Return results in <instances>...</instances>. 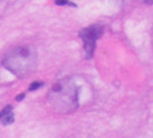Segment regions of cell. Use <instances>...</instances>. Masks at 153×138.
I'll return each mask as SVG.
<instances>
[{
    "label": "cell",
    "mask_w": 153,
    "mask_h": 138,
    "mask_svg": "<svg viewBox=\"0 0 153 138\" xmlns=\"http://www.w3.org/2000/svg\"><path fill=\"white\" fill-rule=\"evenodd\" d=\"M2 66L18 78H27L38 67L37 50L31 45L17 46L5 53Z\"/></svg>",
    "instance_id": "obj_1"
},
{
    "label": "cell",
    "mask_w": 153,
    "mask_h": 138,
    "mask_svg": "<svg viewBox=\"0 0 153 138\" xmlns=\"http://www.w3.org/2000/svg\"><path fill=\"white\" fill-rule=\"evenodd\" d=\"M48 103L58 113L74 112L79 105V91L74 80L70 77L59 79L48 92Z\"/></svg>",
    "instance_id": "obj_2"
},
{
    "label": "cell",
    "mask_w": 153,
    "mask_h": 138,
    "mask_svg": "<svg viewBox=\"0 0 153 138\" xmlns=\"http://www.w3.org/2000/svg\"><path fill=\"white\" fill-rule=\"evenodd\" d=\"M102 32H104V26L101 25H91V26L82 28L79 32V37L82 40L84 52L87 59L93 57L94 51H96L97 41L102 36Z\"/></svg>",
    "instance_id": "obj_3"
},
{
    "label": "cell",
    "mask_w": 153,
    "mask_h": 138,
    "mask_svg": "<svg viewBox=\"0 0 153 138\" xmlns=\"http://www.w3.org/2000/svg\"><path fill=\"white\" fill-rule=\"evenodd\" d=\"M13 120H14V113L11 112L10 115H7L6 117H4V118L1 119V123H2L4 125H10V124L13 123Z\"/></svg>",
    "instance_id": "obj_4"
},
{
    "label": "cell",
    "mask_w": 153,
    "mask_h": 138,
    "mask_svg": "<svg viewBox=\"0 0 153 138\" xmlns=\"http://www.w3.org/2000/svg\"><path fill=\"white\" fill-rule=\"evenodd\" d=\"M13 110V107H12V105H7L6 107H4L1 111H0V120L4 118V117H6L7 115H10L11 112H13L12 111Z\"/></svg>",
    "instance_id": "obj_5"
},
{
    "label": "cell",
    "mask_w": 153,
    "mask_h": 138,
    "mask_svg": "<svg viewBox=\"0 0 153 138\" xmlns=\"http://www.w3.org/2000/svg\"><path fill=\"white\" fill-rule=\"evenodd\" d=\"M44 85H45V83H44V81H33V83L30 85L28 91H36V90L40 89L41 86H44Z\"/></svg>",
    "instance_id": "obj_6"
},
{
    "label": "cell",
    "mask_w": 153,
    "mask_h": 138,
    "mask_svg": "<svg viewBox=\"0 0 153 138\" xmlns=\"http://www.w3.org/2000/svg\"><path fill=\"white\" fill-rule=\"evenodd\" d=\"M56 5H59V6H73V7H76V5L74 2H71V1H54Z\"/></svg>",
    "instance_id": "obj_7"
},
{
    "label": "cell",
    "mask_w": 153,
    "mask_h": 138,
    "mask_svg": "<svg viewBox=\"0 0 153 138\" xmlns=\"http://www.w3.org/2000/svg\"><path fill=\"white\" fill-rule=\"evenodd\" d=\"M25 96H26V95H25V92H22L21 95H19V96H17V97H16V100H17V101H20L22 98H25Z\"/></svg>",
    "instance_id": "obj_8"
},
{
    "label": "cell",
    "mask_w": 153,
    "mask_h": 138,
    "mask_svg": "<svg viewBox=\"0 0 153 138\" xmlns=\"http://www.w3.org/2000/svg\"><path fill=\"white\" fill-rule=\"evenodd\" d=\"M145 4H146V5H152L153 1H145Z\"/></svg>",
    "instance_id": "obj_9"
}]
</instances>
